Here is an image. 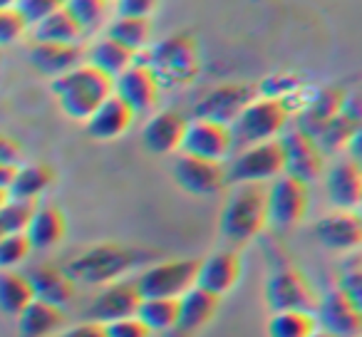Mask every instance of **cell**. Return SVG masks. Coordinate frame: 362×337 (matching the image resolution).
Wrapping results in <instances>:
<instances>
[{"instance_id":"obj_18","label":"cell","mask_w":362,"mask_h":337,"mask_svg":"<svg viewBox=\"0 0 362 337\" xmlns=\"http://www.w3.org/2000/svg\"><path fill=\"white\" fill-rule=\"evenodd\" d=\"M141 302V295L136 290L134 280H117L107 285L100 295L95 297L90 307V317L95 322H115L122 317L136 315V307Z\"/></svg>"},{"instance_id":"obj_5","label":"cell","mask_w":362,"mask_h":337,"mask_svg":"<svg viewBox=\"0 0 362 337\" xmlns=\"http://www.w3.org/2000/svg\"><path fill=\"white\" fill-rule=\"evenodd\" d=\"M136 263H139V253L134 248L119 246V243H102L77 256L65 271L72 276V280L112 283L119 280Z\"/></svg>"},{"instance_id":"obj_43","label":"cell","mask_w":362,"mask_h":337,"mask_svg":"<svg viewBox=\"0 0 362 337\" xmlns=\"http://www.w3.org/2000/svg\"><path fill=\"white\" fill-rule=\"evenodd\" d=\"M23 156V146L13 136L0 131V164H18Z\"/></svg>"},{"instance_id":"obj_49","label":"cell","mask_w":362,"mask_h":337,"mask_svg":"<svg viewBox=\"0 0 362 337\" xmlns=\"http://www.w3.org/2000/svg\"><path fill=\"white\" fill-rule=\"evenodd\" d=\"M105 3H110V0H105Z\"/></svg>"},{"instance_id":"obj_39","label":"cell","mask_w":362,"mask_h":337,"mask_svg":"<svg viewBox=\"0 0 362 337\" xmlns=\"http://www.w3.org/2000/svg\"><path fill=\"white\" fill-rule=\"evenodd\" d=\"M28 32V23L16 8H0V47L13 45Z\"/></svg>"},{"instance_id":"obj_41","label":"cell","mask_w":362,"mask_h":337,"mask_svg":"<svg viewBox=\"0 0 362 337\" xmlns=\"http://www.w3.org/2000/svg\"><path fill=\"white\" fill-rule=\"evenodd\" d=\"M105 335L107 337H149L151 332L136 315L122 317L115 322H105Z\"/></svg>"},{"instance_id":"obj_26","label":"cell","mask_w":362,"mask_h":337,"mask_svg":"<svg viewBox=\"0 0 362 337\" xmlns=\"http://www.w3.org/2000/svg\"><path fill=\"white\" fill-rule=\"evenodd\" d=\"M360 131V102H357V95L345 97V105H342V112L330 119L325 126L320 129V134L315 136L320 151H340L347 149L352 136Z\"/></svg>"},{"instance_id":"obj_6","label":"cell","mask_w":362,"mask_h":337,"mask_svg":"<svg viewBox=\"0 0 362 337\" xmlns=\"http://www.w3.org/2000/svg\"><path fill=\"white\" fill-rule=\"evenodd\" d=\"M310 208V189L298 179L281 174L268 187V223L286 233L303 223Z\"/></svg>"},{"instance_id":"obj_23","label":"cell","mask_w":362,"mask_h":337,"mask_svg":"<svg viewBox=\"0 0 362 337\" xmlns=\"http://www.w3.org/2000/svg\"><path fill=\"white\" fill-rule=\"evenodd\" d=\"M347 92L342 87H322L315 95L308 100V105L303 107L300 117H298V129L310 134L315 139L320 134V129L327 124L330 119H335L342 112V105H345Z\"/></svg>"},{"instance_id":"obj_14","label":"cell","mask_w":362,"mask_h":337,"mask_svg":"<svg viewBox=\"0 0 362 337\" xmlns=\"http://www.w3.org/2000/svg\"><path fill=\"white\" fill-rule=\"evenodd\" d=\"M184 154L199 156L209 161H223L233 149L231 129L226 124H216L209 119H194L189 122L187 134L181 139Z\"/></svg>"},{"instance_id":"obj_27","label":"cell","mask_w":362,"mask_h":337,"mask_svg":"<svg viewBox=\"0 0 362 337\" xmlns=\"http://www.w3.org/2000/svg\"><path fill=\"white\" fill-rule=\"evenodd\" d=\"M67 233V218L65 213L57 206H37L35 213H33L30 223L25 228V236L30 241V248H37V251H47V248H55L57 243L65 238Z\"/></svg>"},{"instance_id":"obj_21","label":"cell","mask_w":362,"mask_h":337,"mask_svg":"<svg viewBox=\"0 0 362 337\" xmlns=\"http://www.w3.org/2000/svg\"><path fill=\"white\" fill-rule=\"evenodd\" d=\"M327 196L337 211H352L362 201V169L357 161H337L327 172Z\"/></svg>"},{"instance_id":"obj_38","label":"cell","mask_w":362,"mask_h":337,"mask_svg":"<svg viewBox=\"0 0 362 337\" xmlns=\"http://www.w3.org/2000/svg\"><path fill=\"white\" fill-rule=\"evenodd\" d=\"M30 241L25 233H11L0 236V271H13L30 256Z\"/></svg>"},{"instance_id":"obj_44","label":"cell","mask_w":362,"mask_h":337,"mask_svg":"<svg viewBox=\"0 0 362 337\" xmlns=\"http://www.w3.org/2000/svg\"><path fill=\"white\" fill-rule=\"evenodd\" d=\"M52 337H107V335H105V325L92 320V322H82L77 327H70L65 332H57Z\"/></svg>"},{"instance_id":"obj_17","label":"cell","mask_w":362,"mask_h":337,"mask_svg":"<svg viewBox=\"0 0 362 337\" xmlns=\"http://www.w3.org/2000/svg\"><path fill=\"white\" fill-rule=\"evenodd\" d=\"M320 246L330 251H355L362 243V221L355 211H335L322 216L313 228Z\"/></svg>"},{"instance_id":"obj_4","label":"cell","mask_w":362,"mask_h":337,"mask_svg":"<svg viewBox=\"0 0 362 337\" xmlns=\"http://www.w3.org/2000/svg\"><path fill=\"white\" fill-rule=\"evenodd\" d=\"M291 117V107L286 100L278 97H256L246 110L238 114L231 129L233 146H253L261 141H271L276 134H281Z\"/></svg>"},{"instance_id":"obj_7","label":"cell","mask_w":362,"mask_h":337,"mask_svg":"<svg viewBox=\"0 0 362 337\" xmlns=\"http://www.w3.org/2000/svg\"><path fill=\"white\" fill-rule=\"evenodd\" d=\"M283 174L281 141H261L246 146L231 164L226 166V184H266Z\"/></svg>"},{"instance_id":"obj_9","label":"cell","mask_w":362,"mask_h":337,"mask_svg":"<svg viewBox=\"0 0 362 337\" xmlns=\"http://www.w3.org/2000/svg\"><path fill=\"white\" fill-rule=\"evenodd\" d=\"M283 174L298 179L303 184H313L325 172V154L320 151L317 141L300 129H291L283 134Z\"/></svg>"},{"instance_id":"obj_28","label":"cell","mask_w":362,"mask_h":337,"mask_svg":"<svg viewBox=\"0 0 362 337\" xmlns=\"http://www.w3.org/2000/svg\"><path fill=\"white\" fill-rule=\"evenodd\" d=\"M65 325V310L42 300H33L18 315V335L21 337H52Z\"/></svg>"},{"instance_id":"obj_3","label":"cell","mask_w":362,"mask_h":337,"mask_svg":"<svg viewBox=\"0 0 362 337\" xmlns=\"http://www.w3.org/2000/svg\"><path fill=\"white\" fill-rule=\"evenodd\" d=\"M146 67L154 72L161 87H187L197 80L202 70L197 37L189 32H176L166 40L156 42L146 55Z\"/></svg>"},{"instance_id":"obj_46","label":"cell","mask_w":362,"mask_h":337,"mask_svg":"<svg viewBox=\"0 0 362 337\" xmlns=\"http://www.w3.org/2000/svg\"><path fill=\"white\" fill-rule=\"evenodd\" d=\"M18 0H0V8H16Z\"/></svg>"},{"instance_id":"obj_34","label":"cell","mask_w":362,"mask_h":337,"mask_svg":"<svg viewBox=\"0 0 362 337\" xmlns=\"http://www.w3.org/2000/svg\"><path fill=\"white\" fill-rule=\"evenodd\" d=\"M107 37H112L115 42L124 45L127 50H132L136 55L139 50H144L149 45L151 37V20L149 18H117L110 25Z\"/></svg>"},{"instance_id":"obj_42","label":"cell","mask_w":362,"mask_h":337,"mask_svg":"<svg viewBox=\"0 0 362 337\" xmlns=\"http://www.w3.org/2000/svg\"><path fill=\"white\" fill-rule=\"evenodd\" d=\"M159 0H117V13L122 18H149Z\"/></svg>"},{"instance_id":"obj_47","label":"cell","mask_w":362,"mask_h":337,"mask_svg":"<svg viewBox=\"0 0 362 337\" xmlns=\"http://www.w3.org/2000/svg\"><path fill=\"white\" fill-rule=\"evenodd\" d=\"M310 337H335V335H330V332H325V330H315Z\"/></svg>"},{"instance_id":"obj_32","label":"cell","mask_w":362,"mask_h":337,"mask_svg":"<svg viewBox=\"0 0 362 337\" xmlns=\"http://www.w3.org/2000/svg\"><path fill=\"white\" fill-rule=\"evenodd\" d=\"M90 65L115 80V77H119L127 67L134 65V52L127 50L124 45H119V42H115L112 37H102L100 42L92 45Z\"/></svg>"},{"instance_id":"obj_12","label":"cell","mask_w":362,"mask_h":337,"mask_svg":"<svg viewBox=\"0 0 362 337\" xmlns=\"http://www.w3.org/2000/svg\"><path fill=\"white\" fill-rule=\"evenodd\" d=\"M174 179L184 191L194 196H214L226 187V166L221 161L181 154L174 161Z\"/></svg>"},{"instance_id":"obj_45","label":"cell","mask_w":362,"mask_h":337,"mask_svg":"<svg viewBox=\"0 0 362 337\" xmlns=\"http://www.w3.org/2000/svg\"><path fill=\"white\" fill-rule=\"evenodd\" d=\"M16 172H18V164H0V191H8L16 179Z\"/></svg>"},{"instance_id":"obj_33","label":"cell","mask_w":362,"mask_h":337,"mask_svg":"<svg viewBox=\"0 0 362 337\" xmlns=\"http://www.w3.org/2000/svg\"><path fill=\"white\" fill-rule=\"evenodd\" d=\"M176 312H179V297H144L136 307V317L149 332L174 330Z\"/></svg>"},{"instance_id":"obj_19","label":"cell","mask_w":362,"mask_h":337,"mask_svg":"<svg viewBox=\"0 0 362 337\" xmlns=\"http://www.w3.org/2000/svg\"><path fill=\"white\" fill-rule=\"evenodd\" d=\"M218 305H221V297L206 292L202 288H189L184 295L179 297V312H176V325L174 330L181 337H189L194 332H199L202 327H206L209 322L216 317Z\"/></svg>"},{"instance_id":"obj_1","label":"cell","mask_w":362,"mask_h":337,"mask_svg":"<svg viewBox=\"0 0 362 337\" xmlns=\"http://www.w3.org/2000/svg\"><path fill=\"white\" fill-rule=\"evenodd\" d=\"M268 223L266 184H238L221 211V238L241 248L251 243Z\"/></svg>"},{"instance_id":"obj_31","label":"cell","mask_w":362,"mask_h":337,"mask_svg":"<svg viewBox=\"0 0 362 337\" xmlns=\"http://www.w3.org/2000/svg\"><path fill=\"white\" fill-rule=\"evenodd\" d=\"M33 300L35 295L28 276L18 271H0V312L18 317Z\"/></svg>"},{"instance_id":"obj_25","label":"cell","mask_w":362,"mask_h":337,"mask_svg":"<svg viewBox=\"0 0 362 337\" xmlns=\"http://www.w3.org/2000/svg\"><path fill=\"white\" fill-rule=\"evenodd\" d=\"M82 50L80 45H62V42H35L28 50V60L37 72L50 77H62L65 72L75 70L82 65Z\"/></svg>"},{"instance_id":"obj_48","label":"cell","mask_w":362,"mask_h":337,"mask_svg":"<svg viewBox=\"0 0 362 337\" xmlns=\"http://www.w3.org/2000/svg\"><path fill=\"white\" fill-rule=\"evenodd\" d=\"M8 199H11V196H8V191H0V208H3V203H6Z\"/></svg>"},{"instance_id":"obj_20","label":"cell","mask_w":362,"mask_h":337,"mask_svg":"<svg viewBox=\"0 0 362 337\" xmlns=\"http://www.w3.org/2000/svg\"><path fill=\"white\" fill-rule=\"evenodd\" d=\"M189 119L181 112L166 110L156 112L149 122H146L144 131H141V141L151 154H171V151L181 149V139L187 134Z\"/></svg>"},{"instance_id":"obj_16","label":"cell","mask_w":362,"mask_h":337,"mask_svg":"<svg viewBox=\"0 0 362 337\" xmlns=\"http://www.w3.org/2000/svg\"><path fill=\"white\" fill-rule=\"evenodd\" d=\"M238 278H241V258H238V253L218 251L214 256H209L206 261H199L197 283L194 285L221 297L236 288Z\"/></svg>"},{"instance_id":"obj_24","label":"cell","mask_w":362,"mask_h":337,"mask_svg":"<svg viewBox=\"0 0 362 337\" xmlns=\"http://www.w3.org/2000/svg\"><path fill=\"white\" fill-rule=\"evenodd\" d=\"M134 112L124 105L117 95L107 97L87 119V134L97 141H112L122 136L134 124Z\"/></svg>"},{"instance_id":"obj_15","label":"cell","mask_w":362,"mask_h":337,"mask_svg":"<svg viewBox=\"0 0 362 337\" xmlns=\"http://www.w3.org/2000/svg\"><path fill=\"white\" fill-rule=\"evenodd\" d=\"M115 95L134 114H146L159 105L161 85L146 65H132L119 77H115Z\"/></svg>"},{"instance_id":"obj_13","label":"cell","mask_w":362,"mask_h":337,"mask_svg":"<svg viewBox=\"0 0 362 337\" xmlns=\"http://www.w3.org/2000/svg\"><path fill=\"white\" fill-rule=\"evenodd\" d=\"M315 310V322H320L325 332L335 337H360L362 305H357L342 290H330L322 300H317Z\"/></svg>"},{"instance_id":"obj_37","label":"cell","mask_w":362,"mask_h":337,"mask_svg":"<svg viewBox=\"0 0 362 337\" xmlns=\"http://www.w3.org/2000/svg\"><path fill=\"white\" fill-rule=\"evenodd\" d=\"M65 11L77 20L82 30H95L107 16L105 0H65Z\"/></svg>"},{"instance_id":"obj_8","label":"cell","mask_w":362,"mask_h":337,"mask_svg":"<svg viewBox=\"0 0 362 337\" xmlns=\"http://www.w3.org/2000/svg\"><path fill=\"white\" fill-rule=\"evenodd\" d=\"M199 261L197 258H179L151 266L134 280L141 300L144 297H181L197 283Z\"/></svg>"},{"instance_id":"obj_30","label":"cell","mask_w":362,"mask_h":337,"mask_svg":"<svg viewBox=\"0 0 362 337\" xmlns=\"http://www.w3.org/2000/svg\"><path fill=\"white\" fill-rule=\"evenodd\" d=\"M33 35H35V42H62V45H77V40L85 35V30L77 25V20L65 11V8H60V11H55L47 18H42V20L35 25V32H33Z\"/></svg>"},{"instance_id":"obj_10","label":"cell","mask_w":362,"mask_h":337,"mask_svg":"<svg viewBox=\"0 0 362 337\" xmlns=\"http://www.w3.org/2000/svg\"><path fill=\"white\" fill-rule=\"evenodd\" d=\"M258 97V90L246 82H228V85H218L204 97L197 105L194 114L197 119H209L216 124L231 126L238 119L243 110Z\"/></svg>"},{"instance_id":"obj_35","label":"cell","mask_w":362,"mask_h":337,"mask_svg":"<svg viewBox=\"0 0 362 337\" xmlns=\"http://www.w3.org/2000/svg\"><path fill=\"white\" fill-rule=\"evenodd\" d=\"M315 330V315L303 310H283L268 320V337H310Z\"/></svg>"},{"instance_id":"obj_2","label":"cell","mask_w":362,"mask_h":337,"mask_svg":"<svg viewBox=\"0 0 362 337\" xmlns=\"http://www.w3.org/2000/svg\"><path fill=\"white\" fill-rule=\"evenodd\" d=\"M52 92L67 117L87 122L107 97L115 95V80L87 62L65 72L62 77H55Z\"/></svg>"},{"instance_id":"obj_29","label":"cell","mask_w":362,"mask_h":337,"mask_svg":"<svg viewBox=\"0 0 362 337\" xmlns=\"http://www.w3.org/2000/svg\"><path fill=\"white\" fill-rule=\"evenodd\" d=\"M52 184H55V169L42 161H33V164L18 166L8 196L21 199V201H37V196L45 194Z\"/></svg>"},{"instance_id":"obj_40","label":"cell","mask_w":362,"mask_h":337,"mask_svg":"<svg viewBox=\"0 0 362 337\" xmlns=\"http://www.w3.org/2000/svg\"><path fill=\"white\" fill-rule=\"evenodd\" d=\"M60 8H65V0H18L16 3V11L21 13L28 25H37L42 18L60 11Z\"/></svg>"},{"instance_id":"obj_11","label":"cell","mask_w":362,"mask_h":337,"mask_svg":"<svg viewBox=\"0 0 362 337\" xmlns=\"http://www.w3.org/2000/svg\"><path fill=\"white\" fill-rule=\"evenodd\" d=\"M266 297H268V305L276 312L283 310L313 312L317 305V295L313 290L310 280L293 266H286L273 273L266 285Z\"/></svg>"},{"instance_id":"obj_22","label":"cell","mask_w":362,"mask_h":337,"mask_svg":"<svg viewBox=\"0 0 362 337\" xmlns=\"http://www.w3.org/2000/svg\"><path fill=\"white\" fill-rule=\"evenodd\" d=\"M28 280H30L35 300L50 302V305H57V307H65L77 292V285L70 273H67L65 268L47 266V263L45 266L33 268V271L28 273Z\"/></svg>"},{"instance_id":"obj_36","label":"cell","mask_w":362,"mask_h":337,"mask_svg":"<svg viewBox=\"0 0 362 337\" xmlns=\"http://www.w3.org/2000/svg\"><path fill=\"white\" fill-rule=\"evenodd\" d=\"M37 208V201H21V199H8L0 208V236L11 233H25L33 213Z\"/></svg>"}]
</instances>
